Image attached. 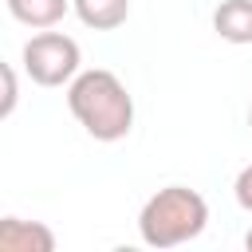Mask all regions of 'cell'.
<instances>
[{"label": "cell", "instance_id": "cell-1", "mask_svg": "<svg viewBox=\"0 0 252 252\" xmlns=\"http://www.w3.org/2000/svg\"><path fill=\"white\" fill-rule=\"evenodd\" d=\"M67 110L94 142H122L134 130V98L126 83L106 67L79 71L67 83Z\"/></svg>", "mask_w": 252, "mask_h": 252}, {"label": "cell", "instance_id": "cell-2", "mask_svg": "<svg viewBox=\"0 0 252 252\" xmlns=\"http://www.w3.org/2000/svg\"><path fill=\"white\" fill-rule=\"evenodd\" d=\"M209 224V201L189 185H165L158 189L142 213H138V236L150 248H177L205 232Z\"/></svg>", "mask_w": 252, "mask_h": 252}, {"label": "cell", "instance_id": "cell-3", "mask_svg": "<svg viewBox=\"0 0 252 252\" xmlns=\"http://www.w3.org/2000/svg\"><path fill=\"white\" fill-rule=\"evenodd\" d=\"M20 59H24L28 79L39 83V87H67V83L83 71V67H79V63H83L79 43H75L71 35H63V32H47V28H39V32L24 43Z\"/></svg>", "mask_w": 252, "mask_h": 252}, {"label": "cell", "instance_id": "cell-4", "mask_svg": "<svg viewBox=\"0 0 252 252\" xmlns=\"http://www.w3.org/2000/svg\"><path fill=\"white\" fill-rule=\"evenodd\" d=\"M0 252H55V232L43 220H0Z\"/></svg>", "mask_w": 252, "mask_h": 252}, {"label": "cell", "instance_id": "cell-5", "mask_svg": "<svg viewBox=\"0 0 252 252\" xmlns=\"http://www.w3.org/2000/svg\"><path fill=\"white\" fill-rule=\"evenodd\" d=\"M213 32L228 43H252V0H220L213 12Z\"/></svg>", "mask_w": 252, "mask_h": 252}, {"label": "cell", "instance_id": "cell-6", "mask_svg": "<svg viewBox=\"0 0 252 252\" xmlns=\"http://www.w3.org/2000/svg\"><path fill=\"white\" fill-rule=\"evenodd\" d=\"M71 4H75V16L91 32H114L130 16V0H71Z\"/></svg>", "mask_w": 252, "mask_h": 252}, {"label": "cell", "instance_id": "cell-7", "mask_svg": "<svg viewBox=\"0 0 252 252\" xmlns=\"http://www.w3.org/2000/svg\"><path fill=\"white\" fill-rule=\"evenodd\" d=\"M12 20H20L24 28H55L75 4L71 0H4Z\"/></svg>", "mask_w": 252, "mask_h": 252}, {"label": "cell", "instance_id": "cell-8", "mask_svg": "<svg viewBox=\"0 0 252 252\" xmlns=\"http://www.w3.org/2000/svg\"><path fill=\"white\" fill-rule=\"evenodd\" d=\"M232 193H236V205H240L244 213H252V165H244V169L236 173Z\"/></svg>", "mask_w": 252, "mask_h": 252}, {"label": "cell", "instance_id": "cell-9", "mask_svg": "<svg viewBox=\"0 0 252 252\" xmlns=\"http://www.w3.org/2000/svg\"><path fill=\"white\" fill-rule=\"evenodd\" d=\"M16 71L12 67H4V102H0V118H12V110H16Z\"/></svg>", "mask_w": 252, "mask_h": 252}, {"label": "cell", "instance_id": "cell-10", "mask_svg": "<svg viewBox=\"0 0 252 252\" xmlns=\"http://www.w3.org/2000/svg\"><path fill=\"white\" fill-rule=\"evenodd\" d=\"M244 248H248V252H252V228H248V232H244Z\"/></svg>", "mask_w": 252, "mask_h": 252}, {"label": "cell", "instance_id": "cell-11", "mask_svg": "<svg viewBox=\"0 0 252 252\" xmlns=\"http://www.w3.org/2000/svg\"><path fill=\"white\" fill-rule=\"evenodd\" d=\"M248 126H252V110H248Z\"/></svg>", "mask_w": 252, "mask_h": 252}]
</instances>
